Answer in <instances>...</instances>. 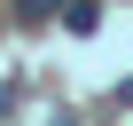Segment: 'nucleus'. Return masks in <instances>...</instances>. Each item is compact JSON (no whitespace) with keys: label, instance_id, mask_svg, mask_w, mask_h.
Listing matches in <instances>:
<instances>
[{"label":"nucleus","instance_id":"1","mask_svg":"<svg viewBox=\"0 0 133 126\" xmlns=\"http://www.w3.org/2000/svg\"><path fill=\"white\" fill-rule=\"evenodd\" d=\"M63 24H71V32H94V24H102V8H94V0H71V8H63Z\"/></svg>","mask_w":133,"mask_h":126},{"label":"nucleus","instance_id":"2","mask_svg":"<svg viewBox=\"0 0 133 126\" xmlns=\"http://www.w3.org/2000/svg\"><path fill=\"white\" fill-rule=\"evenodd\" d=\"M47 8H55V0H16V16H24V24H47Z\"/></svg>","mask_w":133,"mask_h":126}]
</instances>
